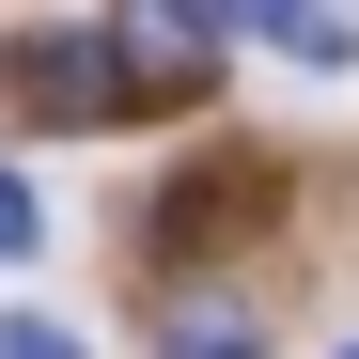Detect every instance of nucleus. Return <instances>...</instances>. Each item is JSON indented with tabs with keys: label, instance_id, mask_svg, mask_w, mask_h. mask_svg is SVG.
<instances>
[{
	"label": "nucleus",
	"instance_id": "f257e3e1",
	"mask_svg": "<svg viewBox=\"0 0 359 359\" xmlns=\"http://www.w3.org/2000/svg\"><path fill=\"white\" fill-rule=\"evenodd\" d=\"M16 79H32V126H126V109H141V79H126V47H109V16L32 32V47H16Z\"/></svg>",
	"mask_w": 359,
	"mask_h": 359
},
{
	"label": "nucleus",
	"instance_id": "f03ea898",
	"mask_svg": "<svg viewBox=\"0 0 359 359\" xmlns=\"http://www.w3.org/2000/svg\"><path fill=\"white\" fill-rule=\"evenodd\" d=\"M109 47H126V79H141V94H188L219 47H234V16H109Z\"/></svg>",
	"mask_w": 359,
	"mask_h": 359
},
{
	"label": "nucleus",
	"instance_id": "7ed1b4c3",
	"mask_svg": "<svg viewBox=\"0 0 359 359\" xmlns=\"http://www.w3.org/2000/svg\"><path fill=\"white\" fill-rule=\"evenodd\" d=\"M250 47H281V63H313V79H344L359 63V16H234Z\"/></svg>",
	"mask_w": 359,
	"mask_h": 359
},
{
	"label": "nucleus",
	"instance_id": "20e7f679",
	"mask_svg": "<svg viewBox=\"0 0 359 359\" xmlns=\"http://www.w3.org/2000/svg\"><path fill=\"white\" fill-rule=\"evenodd\" d=\"M172 359H266V328H250V313H188V328H172Z\"/></svg>",
	"mask_w": 359,
	"mask_h": 359
},
{
	"label": "nucleus",
	"instance_id": "39448f33",
	"mask_svg": "<svg viewBox=\"0 0 359 359\" xmlns=\"http://www.w3.org/2000/svg\"><path fill=\"white\" fill-rule=\"evenodd\" d=\"M0 359H79V344L47 328V313H0Z\"/></svg>",
	"mask_w": 359,
	"mask_h": 359
},
{
	"label": "nucleus",
	"instance_id": "423d86ee",
	"mask_svg": "<svg viewBox=\"0 0 359 359\" xmlns=\"http://www.w3.org/2000/svg\"><path fill=\"white\" fill-rule=\"evenodd\" d=\"M32 234H47V219H32V188H16V172H0V266H16Z\"/></svg>",
	"mask_w": 359,
	"mask_h": 359
},
{
	"label": "nucleus",
	"instance_id": "0eeeda50",
	"mask_svg": "<svg viewBox=\"0 0 359 359\" xmlns=\"http://www.w3.org/2000/svg\"><path fill=\"white\" fill-rule=\"evenodd\" d=\"M344 359H359V344H344Z\"/></svg>",
	"mask_w": 359,
	"mask_h": 359
}]
</instances>
